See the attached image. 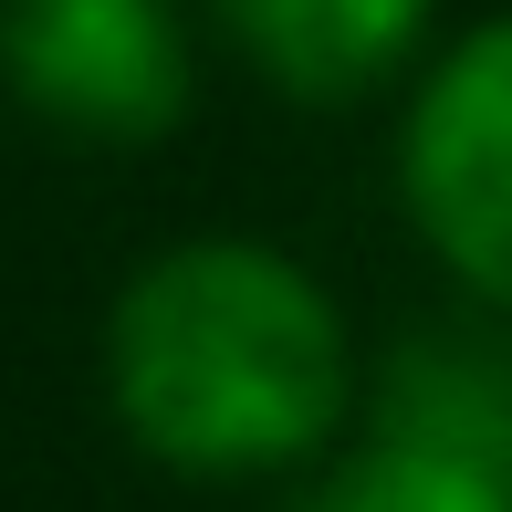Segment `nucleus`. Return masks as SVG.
<instances>
[{
  "mask_svg": "<svg viewBox=\"0 0 512 512\" xmlns=\"http://www.w3.org/2000/svg\"><path fill=\"white\" fill-rule=\"evenodd\" d=\"M115 418L178 471L304 460L345 408V324L314 272L262 241H189L126 283L105 324Z\"/></svg>",
  "mask_w": 512,
  "mask_h": 512,
  "instance_id": "obj_1",
  "label": "nucleus"
},
{
  "mask_svg": "<svg viewBox=\"0 0 512 512\" xmlns=\"http://www.w3.org/2000/svg\"><path fill=\"white\" fill-rule=\"evenodd\" d=\"M0 74L32 115L136 147L189 115V32L168 0H0Z\"/></svg>",
  "mask_w": 512,
  "mask_h": 512,
  "instance_id": "obj_2",
  "label": "nucleus"
},
{
  "mask_svg": "<svg viewBox=\"0 0 512 512\" xmlns=\"http://www.w3.org/2000/svg\"><path fill=\"white\" fill-rule=\"evenodd\" d=\"M408 209L429 251L512 314V21L471 32L408 115Z\"/></svg>",
  "mask_w": 512,
  "mask_h": 512,
  "instance_id": "obj_3",
  "label": "nucleus"
},
{
  "mask_svg": "<svg viewBox=\"0 0 512 512\" xmlns=\"http://www.w3.org/2000/svg\"><path fill=\"white\" fill-rule=\"evenodd\" d=\"M377 439L439 450V460H460V471L512 492V345L460 335V324L408 335L377 377Z\"/></svg>",
  "mask_w": 512,
  "mask_h": 512,
  "instance_id": "obj_4",
  "label": "nucleus"
},
{
  "mask_svg": "<svg viewBox=\"0 0 512 512\" xmlns=\"http://www.w3.org/2000/svg\"><path fill=\"white\" fill-rule=\"evenodd\" d=\"M230 42L304 105H356L408 63L429 0H220Z\"/></svg>",
  "mask_w": 512,
  "mask_h": 512,
  "instance_id": "obj_5",
  "label": "nucleus"
},
{
  "mask_svg": "<svg viewBox=\"0 0 512 512\" xmlns=\"http://www.w3.org/2000/svg\"><path fill=\"white\" fill-rule=\"evenodd\" d=\"M293 512H512V492L481 481V471H460V460H439V450L377 439L366 460H345V471L324 481L314 502H293Z\"/></svg>",
  "mask_w": 512,
  "mask_h": 512,
  "instance_id": "obj_6",
  "label": "nucleus"
}]
</instances>
